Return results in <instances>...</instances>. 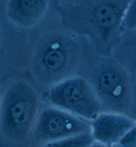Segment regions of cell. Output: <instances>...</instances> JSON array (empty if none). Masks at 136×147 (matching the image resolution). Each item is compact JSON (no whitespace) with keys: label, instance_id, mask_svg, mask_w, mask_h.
<instances>
[{"label":"cell","instance_id":"cell-3","mask_svg":"<svg viewBox=\"0 0 136 147\" xmlns=\"http://www.w3.org/2000/svg\"><path fill=\"white\" fill-rule=\"evenodd\" d=\"M87 62L82 76L94 91L102 112L127 115L131 101L132 76L113 57Z\"/></svg>","mask_w":136,"mask_h":147},{"label":"cell","instance_id":"cell-11","mask_svg":"<svg viewBox=\"0 0 136 147\" xmlns=\"http://www.w3.org/2000/svg\"><path fill=\"white\" fill-rule=\"evenodd\" d=\"M136 29V0L130 1L125 13L122 25V33L124 34Z\"/></svg>","mask_w":136,"mask_h":147},{"label":"cell","instance_id":"cell-14","mask_svg":"<svg viewBox=\"0 0 136 147\" xmlns=\"http://www.w3.org/2000/svg\"><path fill=\"white\" fill-rule=\"evenodd\" d=\"M89 147H110V146H108L104 145L102 144L98 143V142H94V143H92Z\"/></svg>","mask_w":136,"mask_h":147},{"label":"cell","instance_id":"cell-8","mask_svg":"<svg viewBox=\"0 0 136 147\" xmlns=\"http://www.w3.org/2000/svg\"><path fill=\"white\" fill-rule=\"evenodd\" d=\"M49 3L47 0H18L11 1L9 14L21 27L31 28L46 16Z\"/></svg>","mask_w":136,"mask_h":147},{"label":"cell","instance_id":"cell-2","mask_svg":"<svg viewBox=\"0 0 136 147\" xmlns=\"http://www.w3.org/2000/svg\"><path fill=\"white\" fill-rule=\"evenodd\" d=\"M80 36L64 25L63 29L48 30L39 36L29 61L30 72L39 85L47 90L78 76L77 72L88 61L85 42L78 39Z\"/></svg>","mask_w":136,"mask_h":147},{"label":"cell","instance_id":"cell-13","mask_svg":"<svg viewBox=\"0 0 136 147\" xmlns=\"http://www.w3.org/2000/svg\"><path fill=\"white\" fill-rule=\"evenodd\" d=\"M114 147H136V126Z\"/></svg>","mask_w":136,"mask_h":147},{"label":"cell","instance_id":"cell-5","mask_svg":"<svg viewBox=\"0 0 136 147\" xmlns=\"http://www.w3.org/2000/svg\"><path fill=\"white\" fill-rule=\"evenodd\" d=\"M45 98L53 106L91 122L102 112L87 80L82 76L69 78L47 89Z\"/></svg>","mask_w":136,"mask_h":147},{"label":"cell","instance_id":"cell-6","mask_svg":"<svg viewBox=\"0 0 136 147\" xmlns=\"http://www.w3.org/2000/svg\"><path fill=\"white\" fill-rule=\"evenodd\" d=\"M90 125L91 122L49 105L41 110L30 142L37 147L90 131Z\"/></svg>","mask_w":136,"mask_h":147},{"label":"cell","instance_id":"cell-1","mask_svg":"<svg viewBox=\"0 0 136 147\" xmlns=\"http://www.w3.org/2000/svg\"><path fill=\"white\" fill-rule=\"evenodd\" d=\"M130 1H56L62 25L89 40L96 55L112 57V51L122 36V25Z\"/></svg>","mask_w":136,"mask_h":147},{"label":"cell","instance_id":"cell-10","mask_svg":"<svg viewBox=\"0 0 136 147\" xmlns=\"http://www.w3.org/2000/svg\"><path fill=\"white\" fill-rule=\"evenodd\" d=\"M94 142L91 132L88 131L72 137L48 142L37 147H89Z\"/></svg>","mask_w":136,"mask_h":147},{"label":"cell","instance_id":"cell-12","mask_svg":"<svg viewBox=\"0 0 136 147\" xmlns=\"http://www.w3.org/2000/svg\"><path fill=\"white\" fill-rule=\"evenodd\" d=\"M131 119L136 122V78L132 77L131 82V95L130 105L127 114Z\"/></svg>","mask_w":136,"mask_h":147},{"label":"cell","instance_id":"cell-4","mask_svg":"<svg viewBox=\"0 0 136 147\" xmlns=\"http://www.w3.org/2000/svg\"><path fill=\"white\" fill-rule=\"evenodd\" d=\"M40 100L29 83L19 82L11 89L3 108L5 133L17 142L30 141L41 111Z\"/></svg>","mask_w":136,"mask_h":147},{"label":"cell","instance_id":"cell-9","mask_svg":"<svg viewBox=\"0 0 136 147\" xmlns=\"http://www.w3.org/2000/svg\"><path fill=\"white\" fill-rule=\"evenodd\" d=\"M136 78V29L122 34L112 55Z\"/></svg>","mask_w":136,"mask_h":147},{"label":"cell","instance_id":"cell-7","mask_svg":"<svg viewBox=\"0 0 136 147\" xmlns=\"http://www.w3.org/2000/svg\"><path fill=\"white\" fill-rule=\"evenodd\" d=\"M90 132L95 142L114 147L136 126V122L124 114L102 112L91 121Z\"/></svg>","mask_w":136,"mask_h":147}]
</instances>
